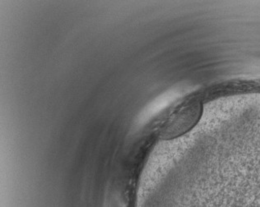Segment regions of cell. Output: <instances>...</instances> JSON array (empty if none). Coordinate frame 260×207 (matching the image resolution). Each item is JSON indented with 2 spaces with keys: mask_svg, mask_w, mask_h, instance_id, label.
Masks as SVG:
<instances>
[{
  "mask_svg": "<svg viewBox=\"0 0 260 207\" xmlns=\"http://www.w3.org/2000/svg\"><path fill=\"white\" fill-rule=\"evenodd\" d=\"M202 111L201 103L198 99L183 102L167 117L160 127L159 136L163 140H172L187 133L199 123Z\"/></svg>",
  "mask_w": 260,
  "mask_h": 207,
  "instance_id": "cell-1",
  "label": "cell"
}]
</instances>
